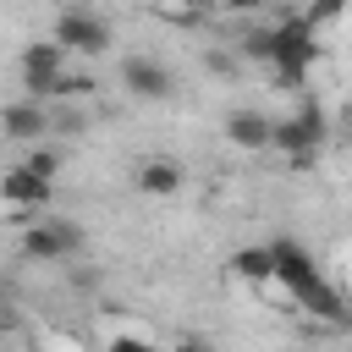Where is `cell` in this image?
Wrapping results in <instances>:
<instances>
[{
    "label": "cell",
    "instance_id": "6",
    "mask_svg": "<svg viewBox=\"0 0 352 352\" xmlns=\"http://www.w3.org/2000/svg\"><path fill=\"white\" fill-rule=\"evenodd\" d=\"M60 66H66V50H60L55 38H33V44H22V55H16L22 94L50 104V82H55V72H60Z\"/></svg>",
    "mask_w": 352,
    "mask_h": 352
},
{
    "label": "cell",
    "instance_id": "2",
    "mask_svg": "<svg viewBox=\"0 0 352 352\" xmlns=\"http://www.w3.org/2000/svg\"><path fill=\"white\" fill-rule=\"evenodd\" d=\"M319 55H324V44H319V28L308 22V16H280V22H270V77L286 88V94H297V88H308V72L319 66Z\"/></svg>",
    "mask_w": 352,
    "mask_h": 352
},
{
    "label": "cell",
    "instance_id": "13",
    "mask_svg": "<svg viewBox=\"0 0 352 352\" xmlns=\"http://www.w3.org/2000/svg\"><path fill=\"white\" fill-rule=\"evenodd\" d=\"M236 55L253 60V66H264V60H270V22H264V28H242V33H236Z\"/></svg>",
    "mask_w": 352,
    "mask_h": 352
},
{
    "label": "cell",
    "instance_id": "14",
    "mask_svg": "<svg viewBox=\"0 0 352 352\" xmlns=\"http://www.w3.org/2000/svg\"><path fill=\"white\" fill-rule=\"evenodd\" d=\"M22 165H28L33 176H50V182L60 176V154H55V148H44V138H38V148H33V154H28Z\"/></svg>",
    "mask_w": 352,
    "mask_h": 352
},
{
    "label": "cell",
    "instance_id": "4",
    "mask_svg": "<svg viewBox=\"0 0 352 352\" xmlns=\"http://www.w3.org/2000/svg\"><path fill=\"white\" fill-rule=\"evenodd\" d=\"M50 38L66 50V55H82V60H99L110 44H116V33H110V22L99 16V11H88V6H66L60 16H55V28H50Z\"/></svg>",
    "mask_w": 352,
    "mask_h": 352
},
{
    "label": "cell",
    "instance_id": "10",
    "mask_svg": "<svg viewBox=\"0 0 352 352\" xmlns=\"http://www.w3.org/2000/svg\"><path fill=\"white\" fill-rule=\"evenodd\" d=\"M132 182H138V192H148V198H176V192L187 187V170H182L176 160H143Z\"/></svg>",
    "mask_w": 352,
    "mask_h": 352
},
{
    "label": "cell",
    "instance_id": "12",
    "mask_svg": "<svg viewBox=\"0 0 352 352\" xmlns=\"http://www.w3.org/2000/svg\"><path fill=\"white\" fill-rule=\"evenodd\" d=\"M231 275H242L248 286H270V248H264V242L236 248V253H231Z\"/></svg>",
    "mask_w": 352,
    "mask_h": 352
},
{
    "label": "cell",
    "instance_id": "9",
    "mask_svg": "<svg viewBox=\"0 0 352 352\" xmlns=\"http://www.w3.org/2000/svg\"><path fill=\"white\" fill-rule=\"evenodd\" d=\"M220 132H226V143H236V148H248V154H264V148H270V116H264L258 104H236V110L220 121Z\"/></svg>",
    "mask_w": 352,
    "mask_h": 352
},
{
    "label": "cell",
    "instance_id": "7",
    "mask_svg": "<svg viewBox=\"0 0 352 352\" xmlns=\"http://www.w3.org/2000/svg\"><path fill=\"white\" fill-rule=\"evenodd\" d=\"M44 132H50V104H44V99L16 94V99L0 104V138H11V143H38Z\"/></svg>",
    "mask_w": 352,
    "mask_h": 352
},
{
    "label": "cell",
    "instance_id": "16",
    "mask_svg": "<svg viewBox=\"0 0 352 352\" xmlns=\"http://www.w3.org/2000/svg\"><path fill=\"white\" fill-rule=\"evenodd\" d=\"M209 11H226V16H253V11H264V0H209Z\"/></svg>",
    "mask_w": 352,
    "mask_h": 352
},
{
    "label": "cell",
    "instance_id": "19",
    "mask_svg": "<svg viewBox=\"0 0 352 352\" xmlns=\"http://www.w3.org/2000/svg\"><path fill=\"white\" fill-rule=\"evenodd\" d=\"M0 336H6V324H0Z\"/></svg>",
    "mask_w": 352,
    "mask_h": 352
},
{
    "label": "cell",
    "instance_id": "17",
    "mask_svg": "<svg viewBox=\"0 0 352 352\" xmlns=\"http://www.w3.org/2000/svg\"><path fill=\"white\" fill-rule=\"evenodd\" d=\"M11 314H16V297H11V280L0 275V324H11Z\"/></svg>",
    "mask_w": 352,
    "mask_h": 352
},
{
    "label": "cell",
    "instance_id": "3",
    "mask_svg": "<svg viewBox=\"0 0 352 352\" xmlns=\"http://www.w3.org/2000/svg\"><path fill=\"white\" fill-rule=\"evenodd\" d=\"M22 236H16V253L28 258V264H66V258H77L82 248H88V231L77 226V220H66V214H33L28 226H16Z\"/></svg>",
    "mask_w": 352,
    "mask_h": 352
},
{
    "label": "cell",
    "instance_id": "8",
    "mask_svg": "<svg viewBox=\"0 0 352 352\" xmlns=\"http://www.w3.org/2000/svg\"><path fill=\"white\" fill-rule=\"evenodd\" d=\"M121 82H126L132 99H170V94H176L170 66H160L154 55H126V60H121Z\"/></svg>",
    "mask_w": 352,
    "mask_h": 352
},
{
    "label": "cell",
    "instance_id": "1",
    "mask_svg": "<svg viewBox=\"0 0 352 352\" xmlns=\"http://www.w3.org/2000/svg\"><path fill=\"white\" fill-rule=\"evenodd\" d=\"M264 248H270V280L286 286L292 308H302L308 319H324V324L346 330V302H341V292L324 280L319 258H314L297 236H275V242H264Z\"/></svg>",
    "mask_w": 352,
    "mask_h": 352
},
{
    "label": "cell",
    "instance_id": "11",
    "mask_svg": "<svg viewBox=\"0 0 352 352\" xmlns=\"http://www.w3.org/2000/svg\"><path fill=\"white\" fill-rule=\"evenodd\" d=\"M99 94V77L94 72H55V82H50V104H88Z\"/></svg>",
    "mask_w": 352,
    "mask_h": 352
},
{
    "label": "cell",
    "instance_id": "5",
    "mask_svg": "<svg viewBox=\"0 0 352 352\" xmlns=\"http://www.w3.org/2000/svg\"><path fill=\"white\" fill-rule=\"evenodd\" d=\"M0 204L11 209V226H28L33 214H44L55 204V182L50 176H33L28 165H6L0 170Z\"/></svg>",
    "mask_w": 352,
    "mask_h": 352
},
{
    "label": "cell",
    "instance_id": "18",
    "mask_svg": "<svg viewBox=\"0 0 352 352\" xmlns=\"http://www.w3.org/2000/svg\"><path fill=\"white\" fill-rule=\"evenodd\" d=\"M160 6H176V11H198V16L209 11V0H160Z\"/></svg>",
    "mask_w": 352,
    "mask_h": 352
},
{
    "label": "cell",
    "instance_id": "15",
    "mask_svg": "<svg viewBox=\"0 0 352 352\" xmlns=\"http://www.w3.org/2000/svg\"><path fill=\"white\" fill-rule=\"evenodd\" d=\"M341 11H346V0H308L302 16H308L314 28H330V22H341Z\"/></svg>",
    "mask_w": 352,
    "mask_h": 352
}]
</instances>
